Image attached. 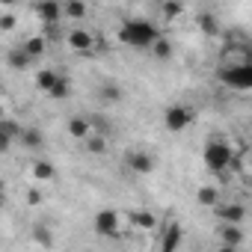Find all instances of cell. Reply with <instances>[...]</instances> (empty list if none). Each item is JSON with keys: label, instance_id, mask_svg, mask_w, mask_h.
I'll list each match as a JSON object with an SVG mask.
<instances>
[{"label": "cell", "instance_id": "6da1fadb", "mask_svg": "<svg viewBox=\"0 0 252 252\" xmlns=\"http://www.w3.org/2000/svg\"><path fill=\"white\" fill-rule=\"evenodd\" d=\"M158 36H160V33H158V27H155L152 21H146V18H128V21L119 27V36H116V39H119L125 48L149 51Z\"/></svg>", "mask_w": 252, "mask_h": 252}, {"label": "cell", "instance_id": "7a4b0ae2", "mask_svg": "<svg viewBox=\"0 0 252 252\" xmlns=\"http://www.w3.org/2000/svg\"><path fill=\"white\" fill-rule=\"evenodd\" d=\"M217 80L234 92H249L252 89V65L249 60H237V63H222L217 71Z\"/></svg>", "mask_w": 252, "mask_h": 252}, {"label": "cell", "instance_id": "3957f363", "mask_svg": "<svg viewBox=\"0 0 252 252\" xmlns=\"http://www.w3.org/2000/svg\"><path fill=\"white\" fill-rule=\"evenodd\" d=\"M202 160L211 172H225L231 163H234V149L222 140H211L205 149H202Z\"/></svg>", "mask_w": 252, "mask_h": 252}, {"label": "cell", "instance_id": "277c9868", "mask_svg": "<svg viewBox=\"0 0 252 252\" xmlns=\"http://www.w3.org/2000/svg\"><path fill=\"white\" fill-rule=\"evenodd\" d=\"M190 122H193V107H190V104H169V107L163 110V125H166L169 134L187 131Z\"/></svg>", "mask_w": 252, "mask_h": 252}, {"label": "cell", "instance_id": "5b68a950", "mask_svg": "<svg viewBox=\"0 0 252 252\" xmlns=\"http://www.w3.org/2000/svg\"><path fill=\"white\" fill-rule=\"evenodd\" d=\"M119 214L116 211H110V208H101L95 217H92V231L98 234V237H116L119 234Z\"/></svg>", "mask_w": 252, "mask_h": 252}, {"label": "cell", "instance_id": "8992f818", "mask_svg": "<svg viewBox=\"0 0 252 252\" xmlns=\"http://www.w3.org/2000/svg\"><path fill=\"white\" fill-rule=\"evenodd\" d=\"M125 166H128V172H134V175H149V172H155L158 160L143 149H131L125 155Z\"/></svg>", "mask_w": 252, "mask_h": 252}, {"label": "cell", "instance_id": "52a82bcc", "mask_svg": "<svg viewBox=\"0 0 252 252\" xmlns=\"http://www.w3.org/2000/svg\"><path fill=\"white\" fill-rule=\"evenodd\" d=\"M33 9H36L39 21L48 24V27H57L63 21V3H60V0H36Z\"/></svg>", "mask_w": 252, "mask_h": 252}, {"label": "cell", "instance_id": "ba28073f", "mask_svg": "<svg viewBox=\"0 0 252 252\" xmlns=\"http://www.w3.org/2000/svg\"><path fill=\"white\" fill-rule=\"evenodd\" d=\"M18 134H21V122L15 119H0V152H9L15 143H18Z\"/></svg>", "mask_w": 252, "mask_h": 252}, {"label": "cell", "instance_id": "9c48e42d", "mask_svg": "<svg viewBox=\"0 0 252 252\" xmlns=\"http://www.w3.org/2000/svg\"><path fill=\"white\" fill-rule=\"evenodd\" d=\"M68 48L71 51H77V54H89L92 51V45H95V36L89 33V30H83V27H74L71 33H68Z\"/></svg>", "mask_w": 252, "mask_h": 252}, {"label": "cell", "instance_id": "30bf717a", "mask_svg": "<svg viewBox=\"0 0 252 252\" xmlns=\"http://www.w3.org/2000/svg\"><path fill=\"white\" fill-rule=\"evenodd\" d=\"M178 246H181V225H178V222H166V225L160 228L158 249H163V252H172V249H178Z\"/></svg>", "mask_w": 252, "mask_h": 252}, {"label": "cell", "instance_id": "8fae6325", "mask_svg": "<svg viewBox=\"0 0 252 252\" xmlns=\"http://www.w3.org/2000/svg\"><path fill=\"white\" fill-rule=\"evenodd\" d=\"M86 15H89L86 0H63V18H68V21H86Z\"/></svg>", "mask_w": 252, "mask_h": 252}, {"label": "cell", "instance_id": "7c38bea8", "mask_svg": "<svg viewBox=\"0 0 252 252\" xmlns=\"http://www.w3.org/2000/svg\"><path fill=\"white\" fill-rule=\"evenodd\" d=\"M214 208H217V217H220L222 222H231V225H240L243 217H246V211H243L240 205H228V208H225L222 202H217Z\"/></svg>", "mask_w": 252, "mask_h": 252}, {"label": "cell", "instance_id": "4fadbf2b", "mask_svg": "<svg viewBox=\"0 0 252 252\" xmlns=\"http://www.w3.org/2000/svg\"><path fill=\"white\" fill-rule=\"evenodd\" d=\"M68 134L74 137V140H86L89 134H92V119H86V116H74L71 122H68Z\"/></svg>", "mask_w": 252, "mask_h": 252}, {"label": "cell", "instance_id": "5bb4252c", "mask_svg": "<svg viewBox=\"0 0 252 252\" xmlns=\"http://www.w3.org/2000/svg\"><path fill=\"white\" fill-rule=\"evenodd\" d=\"M18 143H21V146H27V149H42V146H45V137H42V131H39V128H24V125H21Z\"/></svg>", "mask_w": 252, "mask_h": 252}, {"label": "cell", "instance_id": "9a60e30c", "mask_svg": "<svg viewBox=\"0 0 252 252\" xmlns=\"http://www.w3.org/2000/svg\"><path fill=\"white\" fill-rule=\"evenodd\" d=\"M98 95H101L104 104H116V101H122V86L116 80H104L101 89H98Z\"/></svg>", "mask_w": 252, "mask_h": 252}, {"label": "cell", "instance_id": "2e32d148", "mask_svg": "<svg viewBox=\"0 0 252 252\" xmlns=\"http://www.w3.org/2000/svg\"><path fill=\"white\" fill-rule=\"evenodd\" d=\"M6 60H9V65H12V68H18V71L30 68V65L36 63V60H33V57L24 51V48H15V51H9V57H6Z\"/></svg>", "mask_w": 252, "mask_h": 252}, {"label": "cell", "instance_id": "e0dca14e", "mask_svg": "<svg viewBox=\"0 0 252 252\" xmlns=\"http://www.w3.org/2000/svg\"><path fill=\"white\" fill-rule=\"evenodd\" d=\"M107 140H110V137H104V134L92 131L83 143H86V152H92V155H104V152H107Z\"/></svg>", "mask_w": 252, "mask_h": 252}, {"label": "cell", "instance_id": "ac0fdd59", "mask_svg": "<svg viewBox=\"0 0 252 252\" xmlns=\"http://www.w3.org/2000/svg\"><path fill=\"white\" fill-rule=\"evenodd\" d=\"M33 175H36V181H51V178L57 175V169H54V163H51V160L39 158V160L33 163Z\"/></svg>", "mask_w": 252, "mask_h": 252}, {"label": "cell", "instance_id": "d6986e66", "mask_svg": "<svg viewBox=\"0 0 252 252\" xmlns=\"http://www.w3.org/2000/svg\"><path fill=\"white\" fill-rule=\"evenodd\" d=\"M131 225L149 231V228H158V217H152L149 211H137V214H131Z\"/></svg>", "mask_w": 252, "mask_h": 252}, {"label": "cell", "instance_id": "ffe728a7", "mask_svg": "<svg viewBox=\"0 0 252 252\" xmlns=\"http://www.w3.org/2000/svg\"><path fill=\"white\" fill-rule=\"evenodd\" d=\"M21 48H24V51H27V54L33 57V60H39V57L45 54V48H48V42H45V36H30V39H27V42H24Z\"/></svg>", "mask_w": 252, "mask_h": 252}, {"label": "cell", "instance_id": "44dd1931", "mask_svg": "<svg viewBox=\"0 0 252 252\" xmlns=\"http://www.w3.org/2000/svg\"><path fill=\"white\" fill-rule=\"evenodd\" d=\"M220 237H222V243H228L231 249L240 246V240H243L240 231H237V225H231V222H222V225H220Z\"/></svg>", "mask_w": 252, "mask_h": 252}, {"label": "cell", "instance_id": "7402d4cb", "mask_svg": "<svg viewBox=\"0 0 252 252\" xmlns=\"http://www.w3.org/2000/svg\"><path fill=\"white\" fill-rule=\"evenodd\" d=\"M149 51H152V54H155L160 63L172 57V45H169V39H163V36H158V39L152 42V48H149Z\"/></svg>", "mask_w": 252, "mask_h": 252}, {"label": "cell", "instance_id": "603a6c76", "mask_svg": "<svg viewBox=\"0 0 252 252\" xmlns=\"http://www.w3.org/2000/svg\"><path fill=\"white\" fill-rule=\"evenodd\" d=\"M57 77H60V71H54V68H39V71H36V86H39L42 92H48Z\"/></svg>", "mask_w": 252, "mask_h": 252}, {"label": "cell", "instance_id": "cb8c5ba5", "mask_svg": "<svg viewBox=\"0 0 252 252\" xmlns=\"http://www.w3.org/2000/svg\"><path fill=\"white\" fill-rule=\"evenodd\" d=\"M68 92H71V80H68V77H63V74H60V77L54 80V86L48 89V95H51V98H57V101H60V98H68Z\"/></svg>", "mask_w": 252, "mask_h": 252}, {"label": "cell", "instance_id": "d4e9b609", "mask_svg": "<svg viewBox=\"0 0 252 252\" xmlns=\"http://www.w3.org/2000/svg\"><path fill=\"white\" fill-rule=\"evenodd\" d=\"M199 30H205L208 36H217V33H220L217 15H214V12H202V15H199Z\"/></svg>", "mask_w": 252, "mask_h": 252}, {"label": "cell", "instance_id": "484cf974", "mask_svg": "<svg viewBox=\"0 0 252 252\" xmlns=\"http://www.w3.org/2000/svg\"><path fill=\"white\" fill-rule=\"evenodd\" d=\"M199 202H202V205H217V202H220V193H217L214 187H202V190H199Z\"/></svg>", "mask_w": 252, "mask_h": 252}, {"label": "cell", "instance_id": "4316f807", "mask_svg": "<svg viewBox=\"0 0 252 252\" xmlns=\"http://www.w3.org/2000/svg\"><path fill=\"white\" fill-rule=\"evenodd\" d=\"M0 27H3V30H12V27H15V15H3V18H0Z\"/></svg>", "mask_w": 252, "mask_h": 252}, {"label": "cell", "instance_id": "83f0119b", "mask_svg": "<svg viewBox=\"0 0 252 252\" xmlns=\"http://www.w3.org/2000/svg\"><path fill=\"white\" fill-rule=\"evenodd\" d=\"M15 3H18V0H0V6H6V9H12Z\"/></svg>", "mask_w": 252, "mask_h": 252}, {"label": "cell", "instance_id": "f1b7e54d", "mask_svg": "<svg viewBox=\"0 0 252 252\" xmlns=\"http://www.w3.org/2000/svg\"><path fill=\"white\" fill-rule=\"evenodd\" d=\"M3 199H6V190H3V181H0V205H3Z\"/></svg>", "mask_w": 252, "mask_h": 252}, {"label": "cell", "instance_id": "f546056e", "mask_svg": "<svg viewBox=\"0 0 252 252\" xmlns=\"http://www.w3.org/2000/svg\"><path fill=\"white\" fill-rule=\"evenodd\" d=\"M3 116H6V113H3V107H0V119H3Z\"/></svg>", "mask_w": 252, "mask_h": 252}]
</instances>
